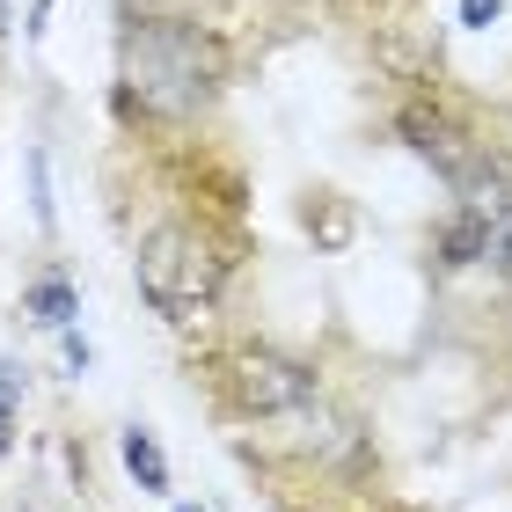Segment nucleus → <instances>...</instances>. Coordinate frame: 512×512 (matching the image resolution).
<instances>
[{"instance_id": "nucleus-1", "label": "nucleus", "mask_w": 512, "mask_h": 512, "mask_svg": "<svg viewBox=\"0 0 512 512\" xmlns=\"http://www.w3.org/2000/svg\"><path fill=\"white\" fill-rule=\"evenodd\" d=\"M220 88V59L191 22H147L125 37V96L147 118H191L213 103Z\"/></svg>"}, {"instance_id": "nucleus-2", "label": "nucleus", "mask_w": 512, "mask_h": 512, "mask_svg": "<svg viewBox=\"0 0 512 512\" xmlns=\"http://www.w3.org/2000/svg\"><path fill=\"white\" fill-rule=\"evenodd\" d=\"M139 293H147V308L161 322H176V330H198V322H213L220 293H227V256L213 249V235H198V227H154V235H139Z\"/></svg>"}, {"instance_id": "nucleus-3", "label": "nucleus", "mask_w": 512, "mask_h": 512, "mask_svg": "<svg viewBox=\"0 0 512 512\" xmlns=\"http://www.w3.org/2000/svg\"><path fill=\"white\" fill-rule=\"evenodd\" d=\"M220 388L242 417H293L315 395V374L293 352H278V344H235L220 359Z\"/></svg>"}, {"instance_id": "nucleus-4", "label": "nucleus", "mask_w": 512, "mask_h": 512, "mask_svg": "<svg viewBox=\"0 0 512 512\" xmlns=\"http://www.w3.org/2000/svg\"><path fill=\"white\" fill-rule=\"evenodd\" d=\"M403 139H410V147H417V154H425L439 176L454 183V191H461V183H469V176L483 169L476 139L461 132V125H454V118H447L439 103H410V110H403Z\"/></svg>"}, {"instance_id": "nucleus-5", "label": "nucleus", "mask_w": 512, "mask_h": 512, "mask_svg": "<svg viewBox=\"0 0 512 512\" xmlns=\"http://www.w3.org/2000/svg\"><path fill=\"white\" fill-rule=\"evenodd\" d=\"M118 454H125V476H132L147 498H161V491H169V454H161V439H154L147 425H132V432L118 439Z\"/></svg>"}, {"instance_id": "nucleus-6", "label": "nucleus", "mask_w": 512, "mask_h": 512, "mask_svg": "<svg viewBox=\"0 0 512 512\" xmlns=\"http://www.w3.org/2000/svg\"><path fill=\"white\" fill-rule=\"evenodd\" d=\"M22 315H30L37 330H74V315H81V293L66 286L59 271H52V278H37V286L22 293Z\"/></svg>"}, {"instance_id": "nucleus-7", "label": "nucleus", "mask_w": 512, "mask_h": 512, "mask_svg": "<svg viewBox=\"0 0 512 512\" xmlns=\"http://www.w3.org/2000/svg\"><path fill=\"white\" fill-rule=\"evenodd\" d=\"M308 235H322L330 249H344V242H352V213H344V198H322V205H308Z\"/></svg>"}, {"instance_id": "nucleus-8", "label": "nucleus", "mask_w": 512, "mask_h": 512, "mask_svg": "<svg viewBox=\"0 0 512 512\" xmlns=\"http://www.w3.org/2000/svg\"><path fill=\"white\" fill-rule=\"evenodd\" d=\"M505 15V0H461V30H491Z\"/></svg>"}, {"instance_id": "nucleus-9", "label": "nucleus", "mask_w": 512, "mask_h": 512, "mask_svg": "<svg viewBox=\"0 0 512 512\" xmlns=\"http://www.w3.org/2000/svg\"><path fill=\"white\" fill-rule=\"evenodd\" d=\"M15 395H22V374H15V366H0V425L15 417Z\"/></svg>"}, {"instance_id": "nucleus-10", "label": "nucleus", "mask_w": 512, "mask_h": 512, "mask_svg": "<svg viewBox=\"0 0 512 512\" xmlns=\"http://www.w3.org/2000/svg\"><path fill=\"white\" fill-rule=\"evenodd\" d=\"M176 512H198V505H176Z\"/></svg>"}]
</instances>
